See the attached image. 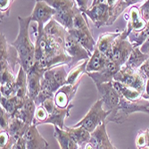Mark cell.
Masks as SVG:
<instances>
[{"mask_svg": "<svg viewBox=\"0 0 149 149\" xmlns=\"http://www.w3.org/2000/svg\"><path fill=\"white\" fill-rule=\"evenodd\" d=\"M47 70L35 62L34 65L27 72V89H28V97L33 100L38 96L40 88H41V80Z\"/></svg>", "mask_w": 149, "mask_h": 149, "instance_id": "obj_13", "label": "cell"}, {"mask_svg": "<svg viewBox=\"0 0 149 149\" xmlns=\"http://www.w3.org/2000/svg\"><path fill=\"white\" fill-rule=\"evenodd\" d=\"M139 48H140L142 53L146 54V55H149V38L143 43V45Z\"/></svg>", "mask_w": 149, "mask_h": 149, "instance_id": "obj_43", "label": "cell"}, {"mask_svg": "<svg viewBox=\"0 0 149 149\" xmlns=\"http://www.w3.org/2000/svg\"><path fill=\"white\" fill-rule=\"evenodd\" d=\"M148 38H149V22H147L146 26L142 31L139 33L131 32L129 35L128 39L133 46V47H140Z\"/></svg>", "mask_w": 149, "mask_h": 149, "instance_id": "obj_33", "label": "cell"}, {"mask_svg": "<svg viewBox=\"0 0 149 149\" xmlns=\"http://www.w3.org/2000/svg\"><path fill=\"white\" fill-rule=\"evenodd\" d=\"M0 64L1 71L11 70L15 73V66L19 64V56L16 49L9 45L4 34L0 38Z\"/></svg>", "mask_w": 149, "mask_h": 149, "instance_id": "obj_11", "label": "cell"}, {"mask_svg": "<svg viewBox=\"0 0 149 149\" xmlns=\"http://www.w3.org/2000/svg\"><path fill=\"white\" fill-rule=\"evenodd\" d=\"M36 108L37 106H36L35 101L30 98L29 97H27L23 105L16 112V113L13 117H16L20 119L21 120H22L27 125L31 126L33 124Z\"/></svg>", "mask_w": 149, "mask_h": 149, "instance_id": "obj_20", "label": "cell"}, {"mask_svg": "<svg viewBox=\"0 0 149 149\" xmlns=\"http://www.w3.org/2000/svg\"><path fill=\"white\" fill-rule=\"evenodd\" d=\"M79 149H80V147H79Z\"/></svg>", "mask_w": 149, "mask_h": 149, "instance_id": "obj_48", "label": "cell"}, {"mask_svg": "<svg viewBox=\"0 0 149 149\" xmlns=\"http://www.w3.org/2000/svg\"><path fill=\"white\" fill-rule=\"evenodd\" d=\"M65 51L71 58V63L69 65H67L68 68L71 69L78 65L81 61L89 60L92 56L72 36L69 34V32L67 33L65 38Z\"/></svg>", "mask_w": 149, "mask_h": 149, "instance_id": "obj_10", "label": "cell"}, {"mask_svg": "<svg viewBox=\"0 0 149 149\" xmlns=\"http://www.w3.org/2000/svg\"><path fill=\"white\" fill-rule=\"evenodd\" d=\"M19 22V33L16 39L11 45L15 47L18 53L19 65L27 72L35 63V43L31 41L30 38V26L31 17L18 16Z\"/></svg>", "mask_w": 149, "mask_h": 149, "instance_id": "obj_1", "label": "cell"}, {"mask_svg": "<svg viewBox=\"0 0 149 149\" xmlns=\"http://www.w3.org/2000/svg\"><path fill=\"white\" fill-rule=\"evenodd\" d=\"M109 114L110 113L105 112L103 109L102 102L98 99L90 107L84 118L78 121L72 127H82L89 133H93L100 125L106 123V119Z\"/></svg>", "mask_w": 149, "mask_h": 149, "instance_id": "obj_5", "label": "cell"}, {"mask_svg": "<svg viewBox=\"0 0 149 149\" xmlns=\"http://www.w3.org/2000/svg\"><path fill=\"white\" fill-rule=\"evenodd\" d=\"M26 149H47L48 143L41 136L37 129V126L31 125L27 130L25 136Z\"/></svg>", "mask_w": 149, "mask_h": 149, "instance_id": "obj_19", "label": "cell"}, {"mask_svg": "<svg viewBox=\"0 0 149 149\" xmlns=\"http://www.w3.org/2000/svg\"><path fill=\"white\" fill-rule=\"evenodd\" d=\"M113 85L115 90L118 92L120 97H123L129 101H137L140 98H142V95L133 88H130L123 84H121L117 81H113Z\"/></svg>", "mask_w": 149, "mask_h": 149, "instance_id": "obj_30", "label": "cell"}, {"mask_svg": "<svg viewBox=\"0 0 149 149\" xmlns=\"http://www.w3.org/2000/svg\"><path fill=\"white\" fill-rule=\"evenodd\" d=\"M97 28L103 26H110L111 6L108 0H94L91 6L84 13Z\"/></svg>", "mask_w": 149, "mask_h": 149, "instance_id": "obj_7", "label": "cell"}, {"mask_svg": "<svg viewBox=\"0 0 149 149\" xmlns=\"http://www.w3.org/2000/svg\"><path fill=\"white\" fill-rule=\"evenodd\" d=\"M138 0H108L111 6V20L110 26L114 23L119 15L129 6H132L133 5L137 4Z\"/></svg>", "mask_w": 149, "mask_h": 149, "instance_id": "obj_27", "label": "cell"}, {"mask_svg": "<svg viewBox=\"0 0 149 149\" xmlns=\"http://www.w3.org/2000/svg\"><path fill=\"white\" fill-rule=\"evenodd\" d=\"M88 2L89 1H87V0H76L75 1L78 9L82 13H85L88 9Z\"/></svg>", "mask_w": 149, "mask_h": 149, "instance_id": "obj_40", "label": "cell"}, {"mask_svg": "<svg viewBox=\"0 0 149 149\" xmlns=\"http://www.w3.org/2000/svg\"><path fill=\"white\" fill-rule=\"evenodd\" d=\"M98 92V99L102 102L103 109L105 112L112 113L120 103V95L115 90L113 81L96 85Z\"/></svg>", "mask_w": 149, "mask_h": 149, "instance_id": "obj_12", "label": "cell"}, {"mask_svg": "<svg viewBox=\"0 0 149 149\" xmlns=\"http://www.w3.org/2000/svg\"><path fill=\"white\" fill-rule=\"evenodd\" d=\"M149 59V55L141 52L139 47H134L130 56L123 67L131 71H137Z\"/></svg>", "mask_w": 149, "mask_h": 149, "instance_id": "obj_24", "label": "cell"}, {"mask_svg": "<svg viewBox=\"0 0 149 149\" xmlns=\"http://www.w3.org/2000/svg\"><path fill=\"white\" fill-rule=\"evenodd\" d=\"M9 140H10V136L8 132L1 130V132H0V148L6 146Z\"/></svg>", "mask_w": 149, "mask_h": 149, "instance_id": "obj_39", "label": "cell"}, {"mask_svg": "<svg viewBox=\"0 0 149 149\" xmlns=\"http://www.w3.org/2000/svg\"><path fill=\"white\" fill-rule=\"evenodd\" d=\"M139 71L146 76L147 79H149V59L143 63V65L139 68Z\"/></svg>", "mask_w": 149, "mask_h": 149, "instance_id": "obj_41", "label": "cell"}, {"mask_svg": "<svg viewBox=\"0 0 149 149\" xmlns=\"http://www.w3.org/2000/svg\"><path fill=\"white\" fill-rule=\"evenodd\" d=\"M79 84L80 81L74 85H64L60 88L54 96V101H55L56 105L61 109L68 107L75 97Z\"/></svg>", "mask_w": 149, "mask_h": 149, "instance_id": "obj_15", "label": "cell"}, {"mask_svg": "<svg viewBox=\"0 0 149 149\" xmlns=\"http://www.w3.org/2000/svg\"><path fill=\"white\" fill-rule=\"evenodd\" d=\"M146 149H149V148H146Z\"/></svg>", "mask_w": 149, "mask_h": 149, "instance_id": "obj_47", "label": "cell"}, {"mask_svg": "<svg viewBox=\"0 0 149 149\" xmlns=\"http://www.w3.org/2000/svg\"><path fill=\"white\" fill-rule=\"evenodd\" d=\"M146 133V148H149V129L145 130Z\"/></svg>", "mask_w": 149, "mask_h": 149, "instance_id": "obj_46", "label": "cell"}, {"mask_svg": "<svg viewBox=\"0 0 149 149\" xmlns=\"http://www.w3.org/2000/svg\"><path fill=\"white\" fill-rule=\"evenodd\" d=\"M142 98H144L146 100H149V79H147V81H146L145 91L142 94Z\"/></svg>", "mask_w": 149, "mask_h": 149, "instance_id": "obj_44", "label": "cell"}, {"mask_svg": "<svg viewBox=\"0 0 149 149\" xmlns=\"http://www.w3.org/2000/svg\"><path fill=\"white\" fill-rule=\"evenodd\" d=\"M47 117H48V114H47V112L46 111L45 108L42 105L38 106L36 108L35 116H34L32 125L38 126V125L45 124V121L47 120Z\"/></svg>", "mask_w": 149, "mask_h": 149, "instance_id": "obj_34", "label": "cell"}, {"mask_svg": "<svg viewBox=\"0 0 149 149\" xmlns=\"http://www.w3.org/2000/svg\"><path fill=\"white\" fill-rule=\"evenodd\" d=\"M134 113H145L149 114V101L140 98L137 101H129L123 97L120 98V103L112 111L106 119V123L112 121L117 124H123L129 116Z\"/></svg>", "mask_w": 149, "mask_h": 149, "instance_id": "obj_2", "label": "cell"}, {"mask_svg": "<svg viewBox=\"0 0 149 149\" xmlns=\"http://www.w3.org/2000/svg\"><path fill=\"white\" fill-rule=\"evenodd\" d=\"M15 97L24 99L28 97V89H27V72L22 67L19 66L17 72L16 82H15Z\"/></svg>", "mask_w": 149, "mask_h": 149, "instance_id": "obj_29", "label": "cell"}, {"mask_svg": "<svg viewBox=\"0 0 149 149\" xmlns=\"http://www.w3.org/2000/svg\"><path fill=\"white\" fill-rule=\"evenodd\" d=\"M17 75L11 70L1 71L0 79V91L1 97L11 98L15 97V82Z\"/></svg>", "mask_w": 149, "mask_h": 149, "instance_id": "obj_18", "label": "cell"}, {"mask_svg": "<svg viewBox=\"0 0 149 149\" xmlns=\"http://www.w3.org/2000/svg\"><path fill=\"white\" fill-rule=\"evenodd\" d=\"M56 10L51 7L46 1H36L35 6L31 15V22L37 23L34 31L35 39H39L42 37L45 26L53 19L56 15Z\"/></svg>", "mask_w": 149, "mask_h": 149, "instance_id": "obj_6", "label": "cell"}, {"mask_svg": "<svg viewBox=\"0 0 149 149\" xmlns=\"http://www.w3.org/2000/svg\"><path fill=\"white\" fill-rule=\"evenodd\" d=\"M88 60H85L82 63H79L75 67H73L72 69L68 73V77H67L66 84L65 85H74L78 83L79 81H80L81 77L83 76L84 73H87V64H88Z\"/></svg>", "mask_w": 149, "mask_h": 149, "instance_id": "obj_32", "label": "cell"}, {"mask_svg": "<svg viewBox=\"0 0 149 149\" xmlns=\"http://www.w3.org/2000/svg\"><path fill=\"white\" fill-rule=\"evenodd\" d=\"M12 117L13 116L9 114L3 107L0 108V128L2 131H7Z\"/></svg>", "mask_w": 149, "mask_h": 149, "instance_id": "obj_35", "label": "cell"}, {"mask_svg": "<svg viewBox=\"0 0 149 149\" xmlns=\"http://www.w3.org/2000/svg\"><path fill=\"white\" fill-rule=\"evenodd\" d=\"M124 19L127 21V26L124 30L129 35L131 32L139 33L142 31L147 24V22H145L141 17L139 8L133 6L130 7V9H129L128 13L124 15Z\"/></svg>", "mask_w": 149, "mask_h": 149, "instance_id": "obj_16", "label": "cell"}, {"mask_svg": "<svg viewBox=\"0 0 149 149\" xmlns=\"http://www.w3.org/2000/svg\"><path fill=\"white\" fill-rule=\"evenodd\" d=\"M13 149H26V144H25V139L24 137L19 139L13 146Z\"/></svg>", "mask_w": 149, "mask_h": 149, "instance_id": "obj_42", "label": "cell"}, {"mask_svg": "<svg viewBox=\"0 0 149 149\" xmlns=\"http://www.w3.org/2000/svg\"><path fill=\"white\" fill-rule=\"evenodd\" d=\"M108 61H109L108 57L96 48L94 53L92 54L90 59L88 62L87 69H86L87 73L97 72L101 71L105 66V64L107 63Z\"/></svg>", "mask_w": 149, "mask_h": 149, "instance_id": "obj_25", "label": "cell"}, {"mask_svg": "<svg viewBox=\"0 0 149 149\" xmlns=\"http://www.w3.org/2000/svg\"><path fill=\"white\" fill-rule=\"evenodd\" d=\"M26 98L22 99L17 97L6 98L4 97H1V98H0V104H1V107H3L9 114H11L13 117L16 113V112L23 105Z\"/></svg>", "mask_w": 149, "mask_h": 149, "instance_id": "obj_31", "label": "cell"}, {"mask_svg": "<svg viewBox=\"0 0 149 149\" xmlns=\"http://www.w3.org/2000/svg\"><path fill=\"white\" fill-rule=\"evenodd\" d=\"M46 2L56 12L53 19L61 24L67 31L72 30L77 8L75 1H72V0H47Z\"/></svg>", "mask_w": 149, "mask_h": 149, "instance_id": "obj_3", "label": "cell"}, {"mask_svg": "<svg viewBox=\"0 0 149 149\" xmlns=\"http://www.w3.org/2000/svg\"><path fill=\"white\" fill-rule=\"evenodd\" d=\"M16 142H17V141H15V139H12V138L10 137V140H9V142L7 143V145H6V146H5L4 147H1L0 149H13V145H15Z\"/></svg>", "mask_w": 149, "mask_h": 149, "instance_id": "obj_45", "label": "cell"}, {"mask_svg": "<svg viewBox=\"0 0 149 149\" xmlns=\"http://www.w3.org/2000/svg\"><path fill=\"white\" fill-rule=\"evenodd\" d=\"M41 105L45 108L48 114V117L45 121V124H52L54 126H57L60 129L64 130V120L70 116L71 109L74 106L73 104H71L68 107L64 108V109H61V108H58L56 105L54 97H52L44 101Z\"/></svg>", "mask_w": 149, "mask_h": 149, "instance_id": "obj_9", "label": "cell"}, {"mask_svg": "<svg viewBox=\"0 0 149 149\" xmlns=\"http://www.w3.org/2000/svg\"><path fill=\"white\" fill-rule=\"evenodd\" d=\"M121 31H116V32H105L101 35H99L98 39L96 44V48L100 51L102 54L107 56L111 47H113L116 38L120 36Z\"/></svg>", "mask_w": 149, "mask_h": 149, "instance_id": "obj_23", "label": "cell"}, {"mask_svg": "<svg viewBox=\"0 0 149 149\" xmlns=\"http://www.w3.org/2000/svg\"><path fill=\"white\" fill-rule=\"evenodd\" d=\"M12 0H1L0 1V9H1V20H3L4 17L8 16L10 13V8L11 6L13 5Z\"/></svg>", "mask_w": 149, "mask_h": 149, "instance_id": "obj_36", "label": "cell"}, {"mask_svg": "<svg viewBox=\"0 0 149 149\" xmlns=\"http://www.w3.org/2000/svg\"><path fill=\"white\" fill-rule=\"evenodd\" d=\"M148 101H149V100H148Z\"/></svg>", "mask_w": 149, "mask_h": 149, "instance_id": "obj_49", "label": "cell"}, {"mask_svg": "<svg viewBox=\"0 0 149 149\" xmlns=\"http://www.w3.org/2000/svg\"><path fill=\"white\" fill-rule=\"evenodd\" d=\"M129 34L125 30L120 32V36L116 38L113 47H111L107 57L110 61L117 63L123 67L127 63L130 54L133 50V46L128 39Z\"/></svg>", "mask_w": 149, "mask_h": 149, "instance_id": "obj_4", "label": "cell"}, {"mask_svg": "<svg viewBox=\"0 0 149 149\" xmlns=\"http://www.w3.org/2000/svg\"><path fill=\"white\" fill-rule=\"evenodd\" d=\"M139 10L143 20L146 22H149V0L145 1V3L139 7Z\"/></svg>", "mask_w": 149, "mask_h": 149, "instance_id": "obj_37", "label": "cell"}, {"mask_svg": "<svg viewBox=\"0 0 149 149\" xmlns=\"http://www.w3.org/2000/svg\"><path fill=\"white\" fill-rule=\"evenodd\" d=\"M120 69H121L120 66L109 60L101 71L97 72H91L87 74L93 79L95 84L98 85V84L113 81L114 76L120 71Z\"/></svg>", "mask_w": 149, "mask_h": 149, "instance_id": "obj_14", "label": "cell"}, {"mask_svg": "<svg viewBox=\"0 0 149 149\" xmlns=\"http://www.w3.org/2000/svg\"><path fill=\"white\" fill-rule=\"evenodd\" d=\"M30 127L31 126L24 123L20 119L16 117H12L7 132L12 139H13L15 141H18L25 136L27 130H29Z\"/></svg>", "mask_w": 149, "mask_h": 149, "instance_id": "obj_26", "label": "cell"}, {"mask_svg": "<svg viewBox=\"0 0 149 149\" xmlns=\"http://www.w3.org/2000/svg\"><path fill=\"white\" fill-rule=\"evenodd\" d=\"M69 34L72 36L88 52H89L91 55L94 53L95 49H96V44L95 40L92 36V32H85V31H80L74 29H72L68 31Z\"/></svg>", "mask_w": 149, "mask_h": 149, "instance_id": "obj_21", "label": "cell"}, {"mask_svg": "<svg viewBox=\"0 0 149 149\" xmlns=\"http://www.w3.org/2000/svg\"><path fill=\"white\" fill-rule=\"evenodd\" d=\"M89 143L95 149H117L111 142L106 132V123L100 125L93 133Z\"/></svg>", "mask_w": 149, "mask_h": 149, "instance_id": "obj_17", "label": "cell"}, {"mask_svg": "<svg viewBox=\"0 0 149 149\" xmlns=\"http://www.w3.org/2000/svg\"><path fill=\"white\" fill-rule=\"evenodd\" d=\"M113 80L137 90L142 95L146 88L147 79L139 69L137 71H131L123 66L120 71L114 76Z\"/></svg>", "mask_w": 149, "mask_h": 149, "instance_id": "obj_8", "label": "cell"}, {"mask_svg": "<svg viewBox=\"0 0 149 149\" xmlns=\"http://www.w3.org/2000/svg\"><path fill=\"white\" fill-rule=\"evenodd\" d=\"M64 130L68 131L74 141L79 146H82L89 142L91 138V133L82 127H64Z\"/></svg>", "mask_w": 149, "mask_h": 149, "instance_id": "obj_28", "label": "cell"}, {"mask_svg": "<svg viewBox=\"0 0 149 149\" xmlns=\"http://www.w3.org/2000/svg\"><path fill=\"white\" fill-rule=\"evenodd\" d=\"M54 127H55L54 136L57 140L61 149H79L80 146L74 141L68 131L60 129L57 126Z\"/></svg>", "mask_w": 149, "mask_h": 149, "instance_id": "obj_22", "label": "cell"}, {"mask_svg": "<svg viewBox=\"0 0 149 149\" xmlns=\"http://www.w3.org/2000/svg\"><path fill=\"white\" fill-rule=\"evenodd\" d=\"M136 146L139 149L146 148V140L145 130H140L136 138Z\"/></svg>", "mask_w": 149, "mask_h": 149, "instance_id": "obj_38", "label": "cell"}]
</instances>
